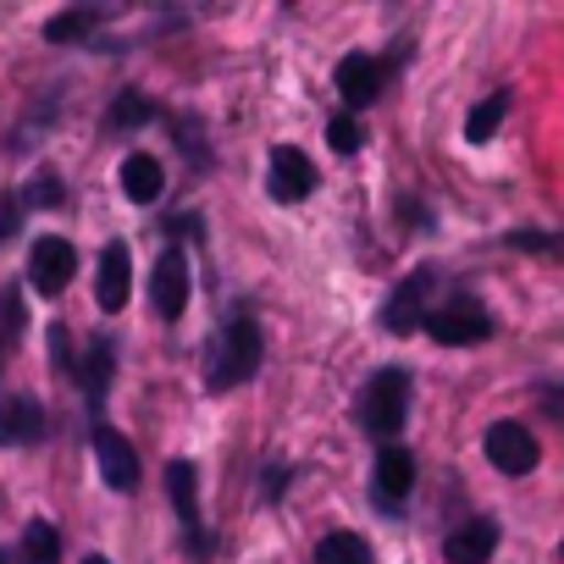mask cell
Here are the masks:
<instances>
[{
  "label": "cell",
  "mask_w": 564,
  "mask_h": 564,
  "mask_svg": "<svg viewBox=\"0 0 564 564\" xmlns=\"http://www.w3.org/2000/svg\"><path fill=\"white\" fill-rule=\"evenodd\" d=\"M150 300H155V316L161 322H177L183 316V305H188V260H183V249H161L155 276H150Z\"/></svg>",
  "instance_id": "8992f818"
},
{
  "label": "cell",
  "mask_w": 564,
  "mask_h": 564,
  "mask_svg": "<svg viewBox=\"0 0 564 564\" xmlns=\"http://www.w3.org/2000/svg\"><path fill=\"white\" fill-rule=\"evenodd\" d=\"M327 144H333L338 155H355V150H360V122H355V117H333V122H327Z\"/></svg>",
  "instance_id": "603a6c76"
},
{
  "label": "cell",
  "mask_w": 564,
  "mask_h": 564,
  "mask_svg": "<svg viewBox=\"0 0 564 564\" xmlns=\"http://www.w3.org/2000/svg\"><path fill=\"white\" fill-rule=\"evenodd\" d=\"M509 243H514V249H553V238H542V232H514Z\"/></svg>",
  "instance_id": "484cf974"
},
{
  "label": "cell",
  "mask_w": 564,
  "mask_h": 564,
  "mask_svg": "<svg viewBox=\"0 0 564 564\" xmlns=\"http://www.w3.org/2000/svg\"><path fill=\"white\" fill-rule=\"evenodd\" d=\"M492 547H498V525L492 520H470V525L448 531V542H443L448 564H487Z\"/></svg>",
  "instance_id": "9a60e30c"
},
{
  "label": "cell",
  "mask_w": 564,
  "mask_h": 564,
  "mask_svg": "<svg viewBox=\"0 0 564 564\" xmlns=\"http://www.w3.org/2000/svg\"><path fill=\"white\" fill-rule=\"evenodd\" d=\"M161 188H166V172H161L155 155H128V161H122V194H128L133 205H155Z\"/></svg>",
  "instance_id": "2e32d148"
},
{
  "label": "cell",
  "mask_w": 564,
  "mask_h": 564,
  "mask_svg": "<svg viewBox=\"0 0 564 564\" xmlns=\"http://www.w3.org/2000/svg\"><path fill=\"white\" fill-rule=\"evenodd\" d=\"M95 454H100V476L117 487V492H133L139 487V454L122 432L111 426H95Z\"/></svg>",
  "instance_id": "8fae6325"
},
{
  "label": "cell",
  "mask_w": 564,
  "mask_h": 564,
  "mask_svg": "<svg viewBox=\"0 0 564 564\" xmlns=\"http://www.w3.org/2000/svg\"><path fill=\"white\" fill-rule=\"evenodd\" d=\"M166 492H172V503H177V520H183V531H188V547L205 558L210 542H205V525H199V476H194L188 459H172V465H166Z\"/></svg>",
  "instance_id": "ba28073f"
},
{
  "label": "cell",
  "mask_w": 564,
  "mask_h": 564,
  "mask_svg": "<svg viewBox=\"0 0 564 564\" xmlns=\"http://www.w3.org/2000/svg\"><path fill=\"white\" fill-rule=\"evenodd\" d=\"M503 117H509V89H492V95H487V100L470 111L465 139H470V144H487V139L498 133V122H503Z\"/></svg>",
  "instance_id": "ac0fdd59"
},
{
  "label": "cell",
  "mask_w": 564,
  "mask_h": 564,
  "mask_svg": "<svg viewBox=\"0 0 564 564\" xmlns=\"http://www.w3.org/2000/svg\"><path fill=\"white\" fill-rule=\"evenodd\" d=\"M0 564H12V558H7V553H0Z\"/></svg>",
  "instance_id": "83f0119b"
},
{
  "label": "cell",
  "mask_w": 564,
  "mask_h": 564,
  "mask_svg": "<svg viewBox=\"0 0 564 564\" xmlns=\"http://www.w3.org/2000/svg\"><path fill=\"white\" fill-rule=\"evenodd\" d=\"M18 327H23V311H18V294H7L0 300V360H7V344L18 338Z\"/></svg>",
  "instance_id": "cb8c5ba5"
},
{
  "label": "cell",
  "mask_w": 564,
  "mask_h": 564,
  "mask_svg": "<svg viewBox=\"0 0 564 564\" xmlns=\"http://www.w3.org/2000/svg\"><path fill=\"white\" fill-rule=\"evenodd\" d=\"M316 564H371V547L355 531H333V536H322Z\"/></svg>",
  "instance_id": "ffe728a7"
},
{
  "label": "cell",
  "mask_w": 564,
  "mask_h": 564,
  "mask_svg": "<svg viewBox=\"0 0 564 564\" xmlns=\"http://www.w3.org/2000/svg\"><path fill=\"white\" fill-rule=\"evenodd\" d=\"M29 205H62V177L40 172V183H29Z\"/></svg>",
  "instance_id": "d4e9b609"
},
{
  "label": "cell",
  "mask_w": 564,
  "mask_h": 564,
  "mask_svg": "<svg viewBox=\"0 0 564 564\" xmlns=\"http://www.w3.org/2000/svg\"><path fill=\"white\" fill-rule=\"evenodd\" d=\"M410 487H415V459H410V448L382 443L377 470H371V492H377V503H382V509H399V503L410 498Z\"/></svg>",
  "instance_id": "9c48e42d"
},
{
  "label": "cell",
  "mask_w": 564,
  "mask_h": 564,
  "mask_svg": "<svg viewBox=\"0 0 564 564\" xmlns=\"http://www.w3.org/2000/svg\"><path fill=\"white\" fill-rule=\"evenodd\" d=\"M426 294H432V265H415L399 289H393V300L382 305V327L388 333H415L421 322H426Z\"/></svg>",
  "instance_id": "277c9868"
},
{
  "label": "cell",
  "mask_w": 564,
  "mask_h": 564,
  "mask_svg": "<svg viewBox=\"0 0 564 564\" xmlns=\"http://www.w3.org/2000/svg\"><path fill=\"white\" fill-rule=\"evenodd\" d=\"M84 564H111V558H100V553H89V558H84Z\"/></svg>",
  "instance_id": "4316f807"
},
{
  "label": "cell",
  "mask_w": 564,
  "mask_h": 564,
  "mask_svg": "<svg viewBox=\"0 0 564 564\" xmlns=\"http://www.w3.org/2000/svg\"><path fill=\"white\" fill-rule=\"evenodd\" d=\"M338 95H344V106H371L382 95V62L377 56H344L338 62Z\"/></svg>",
  "instance_id": "5bb4252c"
},
{
  "label": "cell",
  "mask_w": 564,
  "mask_h": 564,
  "mask_svg": "<svg viewBox=\"0 0 564 564\" xmlns=\"http://www.w3.org/2000/svg\"><path fill=\"white\" fill-rule=\"evenodd\" d=\"M95 294H100V311H122L128 294H133V254L122 238H111L100 249V276H95Z\"/></svg>",
  "instance_id": "30bf717a"
},
{
  "label": "cell",
  "mask_w": 564,
  "mask_h": 564,
  "mask_svg": "<svg viewBox=\"0 0 564 564\" xmlns=\"http://www.w3.org/2000/svg\"><path fill=\"white\" fill-rule=\"evenodd\" d=\"M23 564H62V536H56V525H45V520H29V525H23Z\"/></svg>",
  "instance_id": "d6986e66"
},
{
  "label": "cell",
  "mask_w": 564,
  "mask_h": 564,
  "mask_svg": "<svg viewBox=\"0 0 564 564\" xmlns=\"http://www.w3.org/2000/svg\"><path fill=\"white\" fill-rule=\"evenodd\" d=\"M426 327H432V338L437 344H481L487 333H492V322L481 316V305H448V311H437V316H426Z\"/></svg>",
  "instance_id": "4fadbf2b"
},
{
  "label": "cell",
  "mask_w": 564,
  "mask_h": 564,
  "mask_svg": "<svg viewBox=\"0 0 564 564\" xmlns=\"http://www.w3.org/2000/svg\"><path fill=\"white\" fill-rule=\"evenodd\" d=\"M111 366H117V349H111V338H95V349H89V355H84V366H78V377H84V393H89V404H95V410L106 404Z\"/></svg>",
  "instance_id": "e0dca14e"
},
{
  "label": "cell",
  "mask_w": 564,
  "mask_h": 564,
  "mask_svg": "<svg viewBox=\"0 0 564 564\" xmlns=\"http://www.w3.org/2000/svg\"><path fill=\"white\" fill-rule=\"evenodd\" d=\"M89 29H95V12H62V18H51L45 40L51 45H67V40H84Z\"/></svg>",
  "instance_id": "44dd1931"
},
{
  "label": "cell",
  "mask_w": 564,
  "mask_h": 564,
  "mask_svg": "<svg viewBox=\"0 0 564 564\" xmlns=\"http://www.w3.org/2000/svg\"><path fill=\"white\" fill-rule=\"evenodd\" d=\"M271 199H282V205H300L311 188H316V161L305 155V150H294V144H282V150H271Z\"/></svg>",
  "instance_id": "52a82bcc"
},
{
  "label": "cell",
  "mask_w": 564,
  "mask_h": 564,
  "mask_svg": "<svg viewBox=\"0 0 564 564\" xmlns=\"http://www.w3.org/2000/svg\"><path fill=\"white\" fill-rule=\"evenodd\" d=\"M254 371H260V327L249 316H232V327H227V338H221V349H216V360L205 371V388L227 393V388L249 382Z\"/></svg>",
  "instance_id": "6da1fadb"
},
{
  "label": "cell",
  "mask_w": 564,
  "mask_h": 564,
  "mask_svg": "<svg viewBox=\"0 0 564 564\" xmlns=\"http://www.w3.org/2000/svg\"><path fill=\"white\" fill-rule=\"evenodd\" d=\"M73 271H78V249L67 243V238H34V254H29V276H34V289L40 294H67V282H73Z\"/></svg>",
  "instance_id": "3957f363"
},
{
  "label": "cell",
  "mask_w": 564,
  "mask_h": 564,
  "mask_svg": "<svg viewBox=\"0 0 564 564\" xmlns=\"http://www.w3.org/2000/svg\"><path fill=\"white\" fill-rule=\"evenodd\" d=\"M404 404H410V377H404L399 366H382V371L366 382V393H360V421H366V432H371V437H393V432L404 426Z\"/></svg>",
  "instance_id": "7a4b0ae2"
},
{
  "label": "cell",
  "mask_w": 564,
  "mask_h": 564,
  "mask_svg": "<svg viewBox=\"0 0 564 564\" xmlns=\"http://www.w3.org/2000/svg\"><path fill=\"white\" fill-rule=\"evenodd\" d=\"M155 117V106L144 100V95H122L117 106H111V128H144Z\"/></svg>",
  "instance_id": "7402d4cb"
},
{
  "label": "cell",
  "mask_w": 564,
  "mask_h": 564,
  "mask_svg": "<svg viewBox=\"0 0 564 564\" xmlns=\"http://www.w3.org/2000/svg\"><path fill=\"white\" fill-rule=\"evenodd\" d=\"M487 459L503 476H525V470H536L542 448H536V437L520 421H498V426H487Z\"/></svg>",
  "instance_id": "5b68a950"
},
{
  "label": "cell",
  "mask_w": 564,
  "mask_h": 564,
  "mask_svg": "<svg viewBox=\"0 0 564 564\" xmlns=\"http://www.w3.org/2000/svg\"><path fill=\"white\" fill-rule=\"evenodd\" d=\"M40 437H45V410H40V399H29V393L0 399V443H7V448H29V443H40Z\"/></svg>",
  "instance_id": "7c38bea8"
}]
</instances>
